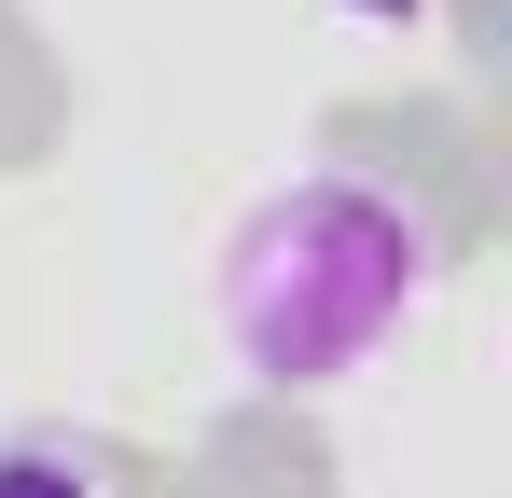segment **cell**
I'll list each match as a JSON object with an SVG mask.
<instances>
[{
    "label": "cell",
    "mask_w": 512,
    "mask_h": 498,
    "mask_svg": "<svg viewBox=\"0 0 512 498\" xmlns=\"http://www.w3.org/2000/svg\"><path fill=\"white\" fill-rule=\"evenodd\" d=\"M333 14H346V28H374V42H416L443 0H333Z\"/></svg>",
    "instance_id": "obj_3"
},
{
    "label": "cell",
    "mask_w": 512,
    "mask_h": 498,
    "mask_svg": "<svg viewBox=\"0 0 512 498\" xmlns=\"http://www.w3.org/2000/svg\"><path fill=\"white\" fill-rule=\"evenodd\" d=\"M0 498H125V485H111V457L70 443V429H14V443H0Z\"/></svg>",
    "instance_id": "obj_2"
},
{
    "label": "cell",
    "mask_w": 512,
    "mask_h": 498,
    "mask_svg": "<svg viewBox=\"0 0 512 498\" xmlns=\"http://www.w3.org/2000/svg\"><path fill=\"white\" fill-rule=\"evenodd\" d=\"M429 305H443V222H429V194L374 180V166L263 180L222 236V263H208V332L277 402L360 388Z\"/></svg>",
    "instance_id": "obj_1"
}]
</instances>
